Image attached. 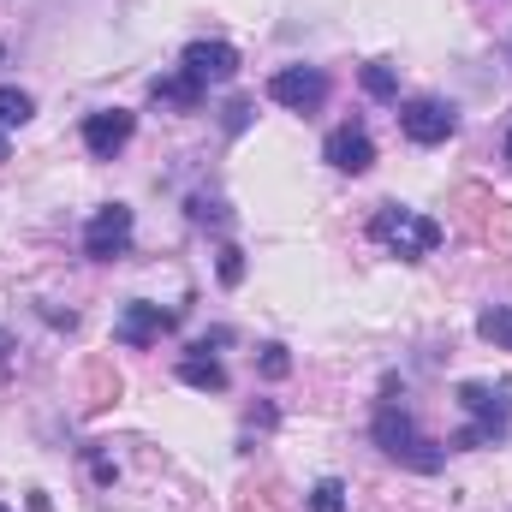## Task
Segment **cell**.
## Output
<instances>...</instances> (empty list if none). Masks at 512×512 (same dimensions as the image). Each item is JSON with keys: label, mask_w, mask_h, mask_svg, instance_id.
I'll list each match as a JSON object with an SVG mask.
<instances>
[{"label": "cell", "mask_w": 512, "mask_h": 512, "mask_svg": "<svg viewBox=\"0 0 512 512\" xmlns=\"http://www.w3.org/2000/svg\"><path fill=\"white\" fill-rule=\"evenodd\" d=\"M459 411H471V429H459L447 447H489L512 429V376L501 382H459Z\"/></svg>", "instance_id": "7a4b0ae2"}, {"label": "cell", "mask_w": 512, "mask_h": 512, "mask_svg": "<svg viewBox=\"0 0 512 512\" xmlns=\"http://www.w3.org/2000/svg\"><path fill=\"white\" fill-rule=\"evenodd\" d=\"M370 239L387 245L393 256H405V262H423V256L447 239V233H441V221H429V215H417V209L387 203V209H376V221H370Z\"/></svg>", "instance_id": "3957f363"}, {"label": "cell", "mask_w": 512, "mask_h": 512, "mask_svg": "<svg viewBox=\"0 0 512 512\" xmlns=\"http://www.w3.org/2000/svg\"><path fill=\"white\" fill-rule=\"evenodd\" d=\"M179 382L197 387V393H227V370L209 358V346H191V352L179 358Z\"/></svg>", "instance_id": "8fae6325"}, {"label": "cell", "mask_w": 512, "mask_h": 512, "mask_svg": "<svg viewBox=\"0 0 512 512\" xmlns=\"http://www.w3.org/2000/svg\"><path fill=\"white\" fill-rule=\"evenodd\" d=\"M310 512H346V483L340 477H322L310 489Z\"/></svg>", "instance_id": "2e32d148"}, {"label": "cell", "mask_w": 512, "mask_h": 512, "mask_svg": "<svg viewBox=\"0 0 512 512\" xmlns=\"http://www.w3.org/2000/svg\"><path fill=\"white\" fill-rule=\"evenodd\" d=\"M131 233H137V215L126 203H102L90 215V227H84V256L90 262H114V256L131 251Z\"/></svg>", "instance_id": "277c9868"}, {"label": "cell", "mask_w": 512, "mask_h": 512, "mask_svg": "<svg viewBox=\"0 0 512 512\" xmlns=\"http://www.w3.org/2000/svg\"><path fill=\"white\" fill-rule=\"evenodd\" d=\"M477 334H483L489 346H501V352H512V304H489V310L477 316Z\"/></svg>", "instance_id": "9a60e30c"}, {"label": "cell", "mask_w": 512, "mask_h": 512, "mask_svg": "<svg viewBox=\"0 0 512 512\" xmlns=\"http://www.w3.org/2000/svg\"><path fill=\"white\" fill-rule=\"evenodd\" d=\"M30 114H36V96H30V90H18V84H0V131L24 126Z\"/></svg>", "instance_id": "5bb4252c"}, {"label": "cell", "mask_w": 512, "mask_h": 512, "mask_svg": "<svg viewBox=\"0 0 512 512\" xmlns=\"http://www.w3.org/2000/svg\"><path fill=\"white\" fill-rule=\"evenodd\" d=\"M191 221H203V227H209V221H227V209H221V203H209V197H191Z\"/></svg>", "instance_id": "d6986e66"}, {"label": "cell", "mask_w": 512, "mask_h": 512, "mask_svg": "<svg viewBox=\"0 0 512 512\" xmlns=\"http://www.w3.org/2000/svg\"><path fill=\"white\" fill-rule=\"evenodd\" d=\"M179 328V310H161V304H126L120 310V322H114V340L120 346H155L161 334H173Z\"/></svg>", "instance_id": "ba28073f"}, {"label": "cell", "mask_w": 512, "mask_h": 512, "mask_svg": "<svg viewBox=\"0 0 512 512\" xmlns=\"http://www.w3.org/2000/svg\"><path fill=\"white\" fill-rule=\"evenodd\" d=\"M0 512H6V507H0Z\"/></svg>", "instance_id": "d4e9b609"}, {"label": "cell", "mask_w": 512, "mask_h": 512, "mask_svg": "<svg viewBox=\"0 0 512 512\" xmlns=\"http://www.w3.org/2000/svg\"><path fill=\"white\" fill-rule=\"evenodd\" d=\"M131 131H137V114H126V108H102V114L84 120V149H90L96 161H114V155L131 143Z\"/></svg>", "instance_id": "9c48e42d"}, {"label": "cell", "mask_w": 512, "mask_h": 512, "mask_svg": "<svg viewBox=\"0 0 512 512\" xmlns=\"http://www.w3.org/2000/svg\"><path fill=\"white\" fill-rule=\"evenodd\" d=\"M149 96H155V102H167V108H197V102H203V84H197L191 72H173V78H155V84H149Z\"/></svg>", "instance_id": "7c38bea8"}, {"label": "cell", "mask_w": 512, "mask_h": 512, "mask_svg": "<svg viewBox=\"0 0 512 512\" xmlns=\"http://www.w3.org/2000/svg\"><path fill=\"white\" fill-rule=\"evenodd\" d=\"M268 96H274L280 108H292V114H316V108L328 102V72H322V66H280V72L268 78Z\"/></svg>", "instance_id": "5b68a950"}, {"label": "cell", "mask_w": 512, "mask_h": 512, "mask_svg": "<svg viewBox=\"0 0 512 512\" xmlns=\"http://www.w3.org/2000/svg\"><path fill=\"white\" fill-rule=\"evenodd\" d=\"M376 447H382L393 465H405V471H423V477H435V471L447 465L441 441H429V435L417 429V417H411L399 399H387L382 411H376Z\"/></svg>", "instance_id": "6da1fadb"}, {"label": "cell", "mask_w": 512, "mask_h": 512, "mask_svg": "<svg viewBox=\"0 0 512 512\" xmlns=\"http://www.w3.org/2000/svg\"><path fill=\"white\" fill-rule=\"evenodd\" d=\"M256 364H262V376H268V382L292 376V358H286V346H262V358H256Z\"/></svg>", "instance_id": "ac0fdd59"}, {"label": "cell", "mask_w": 512, "mask_h": 512, "mask_svg": "<svg viewBox=\"0 0 512 512\" xmlns=\"http://www.w3.org/2000/svg\"><path fill=\"white\" fill-rule=\"evenodd\" d=\"M322 155H328V167H340V173H370V161H376V143H370V131L352 120V126H334V131H328Z\"/></svg>", "instance_id": "30bf717a"}, {"label": "cell", "mask_w": 512, "mask_h": 512, "mask_svg": "<svg viewBox=\"0 0 512 512\" xmlns=\"http://www.w3.org/2000/svg\"><path fill=\"white\" fill-rule=\"evenodd\" d=\"M358 84H364V96H376V102H399V72H393L387 60H370V66L358 72Z\"/></svg>", "instance_id": "4fadbf2b"}, {"label": "cell", "mask_w": 512, "mask_h": 512, "mask_svg": "<svg viewBox=\"0 0 512 512\" xmlns=\"http://www.w3.org/2000/svg\"><path fill=\"white\" fill-rule=\"evenodd\" d=\"M399 131H405L417 149H435V143H447V137L459 131V114H453L447 102H435V96H417V102L399 108Z\"/></svg>", "instance_id": "8992f818"}, {"label": "cell", "mask_w": 512, "mask_h": 512, "mask_svg": "<svg viewBox=\"0 0 512 512\" xmlns=\"http://www.w3.org/2000/svg\"><path fill=\"white\" fill-rule=\"evenodd\" d=\"M245 120H251V102H233L227 108V131H245Z\"/></svg>", "instance_id": "ffe728a7"}, {"label": "cell", "mask_w": 512, "mask_h": 512, "mask_svg": "<svg viewBox=\"0 0 512 512\" xmlns=\"http://www.w3.org/2000/svg\"><path fill=\"white\" fill-rule=\"evenodd\" d=\"M179 72H191L203 90H209V84H233V78H239V48H233V42H191V48L179 54Z\"/></svg>", "instance_id": "52a82bcc"}, {"label": "cell", "mask_w": 512, "mask_h": 512, "mask_svg": "<svg viewBox=\"0 0 512 512\" xmlns=\"http://www.w3.org/2000/svg\"><path fill=\"white\" fill-rule=\"evenodd\" d=\"M215 274H221V286H239V280H245V251H239V245H221Z\"/></svg>", "instance_id": "e0dca14e"}, {"label": "cell", "mask_w": 512, "mask_h": 512, "mask_svg": "<svg viewBox=\"0 0 512 512\" xmlns=\"http://www.w3.org/2000/svg\"><path fill=\"white\" fill-rule=\"evenodd\" d=\"M507 161H512V131H507Z\"/></svg>", "instance_id": "603a6c76"}, {"label": "cell", "mask_w": 512, "mask_h": 512, "mask_svg": "<svg viewBox=\"0 0 512 512\" xmlns=\"http://www.w3.org/2000/svg\"><path fill=\"white\" fill-rule=\"evenodd\" d=\"M0 352H6V334H0Z\"/></svg>", "instance_id": "cb8c5ba5"}, {"label": "cell", "mask_w": 512, "mask_h": 512, "mask_svg": "<svg viewBox=\"0 0 512 512\" xmlns=\"http://www.w3.org/2000/svg\"><path fill=\"white\" fill-rule=\"evenodd\" d=\"M0 161H6V131H0Z\"/></svg>", "instance_id": "7402d4cb"}, {"label": "cell", "mask_w": 512, "mask_h": 512, "mask_svg": "<svg viewBox=\"0 0 512 512\" xmlns=\"http://www.w3.org/2000/svg\"><path fill=\"white\" fill-rule=\"evenodd\" d=\"M30 512H54V507H48V495H42V489L30 495Z\"/></svg>", "instance_id": "44dd1931"}]
</instances>
